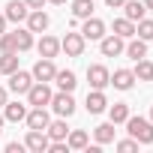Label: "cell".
Listing matches in <instances>:
<instances>
[{"label": "cell", "mask_w": 153, "mask_h": 153, "mask_svg": "<svg viewBox=\"0 0 153 153\" xmlns=\"http://www.w3.org/2000/svg\"><path fill=\"white\" fill-rule=\"evenodd\" d=\"M126 132L138 141V144H153V123L147 117H126Z\"/></svg>", "instance_id": "obj_1"}, {"label": "cell", "mask_w": 153, "mask_h": 153, "mask_svg": "<svg viewBox=\"0 0 153 153\" xmlns=\"http://www.w3.org/2000/svg\"><path fill=\"white\" fill-rule=\"evenodd\" d=\"M24 96H27V105H30V108H48V102H51L54 93H51L48 81H33Z\"/></svg>", "instance_id": "obj_2"}, {"label": "cell", "mask_w": 153, "mask_h": 153, "mask_svg": "<svg viewBox=\"0 0 153 153\" xmlns=\"http://www.w3.org/2000/svg\"><path fill=\"white\" fill-rule=\"evenodd\" d=\"M87 48V39L81 36V30H72L60 39V51H66V57H81Z\"/></svg>", "instance_id": "obj_3"}, {"label": "cell", "mask_w": 153, "mask_h": 153, "mask_svg": "<svg viewBox=\"0 0 153 153\" xmlns=\"http://www.w3.org/2000/svg\"><path fill=\"white\" fill-rule=\"evenodd\" d=\"M123 48H126V39L117 36V33H105V36L99 39V51H102V57H120Z\"/></svg>", "instance_id": "obj_4"}, {"label": "cell", "mask_w": 153, "mask_h": 153, "mask_svg": "<svg viewBox=\"0 0 153 153\" xmlns=\"http://www.w3.org/2000/svg\"><path fill=\"white\" fill-rule=\"evenodd\" d=\"M30 75H33V81H54V75H57V66H54V60L51 57H39L36 63H33V69H30Z\"/></svg>", "instance_id": "obj_5"}, {"label": "cell", "mask_w": 153, "mask_h": 153, "mask_svg": "<svg viewBox=\"0 0 153 153\" xmlns=\"http://www.w3.org/2000/svg\"><path fill=\"white\" fill-rule=\"evenodd\" d=\"M48 105H51L54 114H60V117H72V114H75V99H72V93H66V90L54 93Z\"/></svg>", "instance_id": "obj_6"}, {"label": "cell", "mask_w": 153, "mask_h": 153, "mask_svg": "<svg viewBox=\"0 0 153 153\" xmlns=\"http://www.w3.org/2000/svg\"><path fill=\"white\" fill-rule=\"evenodd\" d=\"M48 144H51V138H48L45 129H27V138H24V147H27V150H33V153H45Z\"/></svg>", "instance_id": "obj_7"}, {"label": "cell", "mask_w": 153, "mask_h": 153, "mask_svg": "<svg viewBox=\"0 0 153 153\" xmlns=\"http://www.w3.org/2000/svg\"><path fill=\"white\" fill-rule=\"evenodd\" d=\"M108 78H111L108 66H102V63L87 66V81H90V87H93V90H105V87H108Z\"/></svg>", "instance_id": "obj_8"}, {"label": "cell", "mask_w": 153, "mask_h": 153, "mask_svg": "<svg viewBox=\"0 0 153 153\" xmlns=\"http://www.w3.org/2000/svg\"><path fill=\"white\" fill-rule=\"evenodd\" d=\"M81 36L87 39V42H99L102 36H105V21L102 18H84V24H81Z\"/></svg>", "instance_id": "obj_9"}, {"label": "cell", "mask_w": 153, "mask_h": 153, "mask_svg": "<svg viewBox=\"0 0 153 153\" xmlns=\"http://www.w3.org/2000/svg\"><path fill=\"white\" fill-rule=\"evenodd\" d=\"M24 21H27V30H30V33H45V30H48V24H51L48 12H42V9H30Z\"/></svg>", "instance_id": "obj_10"}, {"label": "cell", "mask_w": 153, "mask_h": 153, "mask_svg": "<svg viewBox=\"0 0 153 153\" xmlns=\"http://www.w3.org/2000/svg\"><path fill=\"white\" fill-rule=\"evenodd\" d=\"M30 84H33V75H30V72H24V69H15V72L9 75V90H12V93H18V96H21V93H27V90H30Z\"/></svg>", "instance_id": "obj_11"}, {"label": "cell", "mask_w": 153, "mask_h": 153, "mask_svg": "<svg viewBox=\"0 0 153 153\" xmlns=\"http://www.w3.org/2000/svg\"><path fill=\"white\" fill-rule=\"evenodd\" d=\"M24 123H27V129H45L51 123V114H48V108H27Z\"/></svg>", "instance_id": "obj_12"}, {"label": "cell", "mask_w": 153, "mask_h": 153, "mask_svg": "<svg viewBox=\"0 0 153 153\" xmlns=\"http://www.w3.org/2000/svg\"><path fill=\"white\" fill-rule=\"evenodd\" d=\"M108 84L117 87V90H132V84H135V72H132V69H114V75L108 78Z\"/></svg>", "instance_id": "obj_13"}, {"label": "cell", "mask_w": 153, "mask_h": 153, "mask_svg": "<svg viewBox=\"0 0 153 153\" xmlns=\"http://www.w3.org/2000/svg\"><path fill=\"white\" fill-rule=\"evenodd\" d=\"M27 3H24V0H9V3H6V21H12V24H21L24 18H27Z\"/></svg>", "instance_id": "obj_14"}, {"label": "cell", "mask_w": 153, "mask_h": 153, "mask_svg": "<svg viewBox=\"0 0 153 153\" xmlns=\"http://www.w3.org/2000/svg\"><path fill=\"white\" fill-rule=\"evenodd\" d=\"M120 9H123V18H129V21H141V18L147 15L144 0H126V3H123Z\"/></svg>", "instance_id": "obj_15"}, {"label": "cell", "mask_w": 153, "mask_h": 153, "mask_svg": "<svg viewBox=\"0 0 153 153\" xmlns=\"http://www.w3.org/2000/svg\"><path fill=\"white\" fill-rule=\"evenodd\" d=\"M54 84H57L60 90L72 93L75 87H78V78H75V72H72V69H57V75H54Z\"/></svg>", "instance_id": "obj_16"}, {"label": "cell", "mask_w": 153, "mask_h": 153, "mask_svg": "<svg viewBox=\"0 0 153 153\" xmlns=\"http://www.w3.org/2000/svg\"><path fill=\"white\" fill-rule=\"evenodd\" d=\"M36 51H39V57H57L60 54V39L57 36H42L39 39V45H36Z\"/></svg>", "instance_id": "obj_17"}, {"label": "cell", "mask_w": 153, "mask_h": 153, "mask_svg": "<svg viewBox=\"0 0 153 153\" xmlns=\"http://www.w3.org/2000/svg\"><path fill=\"white\" fill-rule=\"evenodd\" d=\"M123 54H126L129 60H141V57H147V42H144V39H138V36H132V39H126Z\"/></svg>", "instance_id": "obj_18"}, {"label": "cell", "mask_w": 153, "mask_h": 153, "mask_svg": "<svg viewBox=\"0 0 153 153\" xmlns=\"http://www.w3.org/2000/svg\"><path fill=\"white\" fill-rule=\"evenodd\" d=\"M84 108H87L90 114H102V111L108 108V99H105V93H102V90H90V93H87V102H84Z\"/></svg>", "instance_id": "obj_19"}, {"label": "cell", "mask_w": 153, "mask_h": 153, "mask_svg": "<svg viewBox=\"0 0 153 153\" xmlns=\"http://www.w3.org/2000/svg\"><path fill=\"white\" fill-rule=\"evenodd\" d=\"M3 117H6L9 123H21V120L27 117V105H24V102H6V105H3Z\"/></svg>", "instance_id": "obj_20"}, {"label": "cell", "mask_w": 153, "mask_h": 153, "mask_svg": "<svg viewBox=\"0 0 153 153\" xmlns=\"http://www.w3.org/2000/svg\"><path fill=\"white\" fill-rule=\"evenodd\" d=\"M114 132H117V129H114V123L108 120V123H99V126L93 129V138H96L99 147H102V144H114Z\"/></svg>", "instance_id": "obj_21"}, {"label": "cell", "mask_w": 153, "mask_h": 153, "mask_svg": "<svg viewBox=\"0 0 153 153\" xmlns=\"http://www.w3.org/2000/svg\"><path fill=\"white\" fill-rule=\"evenodd\" d=\"M66 144H69V150H84V147L90 144V135H87L84 129H69Z\"/></svg>", "instance_id": "obj_22"}, {"label": "cell", "mask_w": 153, "mask_h": 153, "mask_svg": "<svg viewBox=\"0 0 153 153\" xmlns=\"http://www.w3.org/2000/svg\"><path fill=\"white\" fill-rule=\"evenodd\" d=\"M105 111H108V120H111L114 126L126 123V117H129V105H126V102H114V105H108Z\"/></svg>", "instance_id": "obj_23"}, {"label": "cell", "mask_w": 153, "mask_h": 153, "mask_svg": "<svg viewBox=\"0 0 153 153\" xmlns=\"http://www.w3.org/2000/svg\"><path fill=\"white\" fill-rule=\"evenodd\" d=\"M45 132H48V138H51V141H66L69 126H66V120L60 117V120H51V123L45 126Z\"/></svg>", "instance_id": "obj_24"}, {"label": "cell", "mask_w": 153, "mask_h": 153, "mask_svg": "<svg viewBox=\"0 0 153 153\" xmlns=\"http://www.w3.org/2000/svg\"><path fill=\"white\" fill-rule=\"evenodd\" d=\"M18 69V51H0V75H12Z\"/></svg>", "instance_id": "obj_25"}, {"label": "cell", "mask_w": 153, "mask_h": 153, "mask_svg": "<svg viewBox=\"0 0 153 153\" xmlns=\"http://www.w3.org/2000/svg\"><path fill=\"white\" fill-rule=\"evenodd\" d=\"M135 81H153V60H147V57H141V60H135Z\"/></svg>", "instance_id": "obj_26"}, {"label": "cell", "mask_w": 153, "mask_h": 153, "mask_svg": "<svg viewBox=\"0 0 153 153\" xmlns=\"http://www.w3.org/2000/svg\"><path fill=\"white\" fill-rule=\"evenodd\" d=\"M90 15H93V0H72V18L84 21Z\"/></svg>", "instance_id": "obj_27"}, {"label": "cell", "mask_w": 153, "mask_h": 153, "mask_svg": "<svg viewBox=\"0 0 153 153\" xmlns=\"http://www.w3.org/2000/svg\"><path fill=\"white\" fill-rule=\"evenodd\" d=\"M12 33H15V45H18V54L33 48V33H30L27 27H18V30H12Z\"/></svg>", "instance_id": "obj_28"}, {"label": "cell", "mask_w": 153, "mask_h": 153, "mask_svg": "<svg viewBox=\"0 0 153 153\" xmlns=\"http://www.w3.org/2000/svg\"><path fill=\"white\" fill-rule=\"evenodd\" d=\"M114 33L123 36V39H132V36H135V21H129V18H114Z\"/></svg>", "instance_id": "obj_29"}, {"label": "cell", "mask_w": 153, "mask_h": 153, "mask_svg": "<svg viewBox=\"0 0 153 153\" xmlns=\"http://www.w3.org/2000/svg\"><path fill=\"white\" fill-rule=\"evenodd\" d=\"M135 36L144 39V42H150V39H153V18H141V21H135Z\"/></svg>", "instance_id": "obj_30"}, {"label": "cell", "mask_w": 153, "mask_h": 153, "mask_svg": "<svg viewBox=\"0 0 153 153\" xmlns=\"http://www.w3.org/2000/svg\"><path fill=\"white\" fill-rule=\"evenodd\" d=\"M0 51H18L15 33H0Z\"/></svg>", "instance_id": "obj_31"}, {"label": "cell", "mask_w": 153, "mask_h": 153, "mask_svg": "<svg viewBox=\"0 0 153 153\" xmlns=\"http://www.w3.org/2000/svg\"><path fill=\"white\" fill-rule=\"evenodd\" d=\"M114 147H117L120 153H132V150H138V141H135V138H123V141H117Z\"/></svg>", "instance_id": "obj_32"}, {"label": "cell", "mask_w": 153, "mask_h": 153, "mask_svg": "<svg viewBox=\"0 0 153 153\" xmlns=\"http://www.w3.org/2000/svg\"><path fill=\"white\" fill-rule=\"evenodd\" d=\"M24 150V144H18V141H9L6 144V153H21Z\"/></svg>", "instance_id": "obj_33"}, {"label": "cell", "mask_w": 153, "mask_h": 153, "mask_svg": "<svg viewBox=\"0 0 153 153\" xmlns=\"http://www.w3.org/2000/svg\"><path fill=\"white\" fill-rule=\"evenodd\" d=\"M24 3H27V9H42L48 0H24Z\"/></svg>", "instance_id": "obj_34"}, {"label": "cell", "mask_w": 153, "mask_h": 153, "mask_svg": "<svg viewBox=\"0 0 153 153\" xmlns=\"http://www.w3.org/2000/svg\"><path fill=\"white\" fill-rule=\"evenodd\" d=\"M6 102H9V93H6V87H0V108H3Z\"/></svg>", "instance_id": "obj_35"}, {"label": "cell", "mask_w": 153, "mask_h": 153, "mask_svg": "<svg viewBox=\"0 0 153 153\" xmlns=\"http://www.w3.org/2000/svg\"><path fill=\"white\" fill-rule=\"evenodd\" d=\"M123 3H126V0H105V6H111V9H120Z\"/></svg>", "instance_id": "obj_36"}, {"label": "cell", "mask_w": 153, "mask_h": 153, "mask_svg": "<svg viewBox=\"0 0 153 153\" xmlns=\"http://www.w3.org/2000/svg\"><path fill=\"white\" fill-rule=\"evenodd\" d=\"M6 24H9V21H6V15H0V33H6Z\"/></svg>", "instance_id": "obj_37"}, {"label": "cell", "mask_w": 153, "mask_h": 153, "mask_svg": "<svg viewBox=\"0 0 153 153\" xmlns=\"http://www.w3.org/2000/svg\"><path fill=\"white\" fill-rule=\"evenodd\" d=\"M144 6H147V12H153V0H144Z\"/></svg>", "instance_id": "obj_38"}, {"label": "cell", "mask_w": 153, "mask_h": 153, "mask_svg": "<svg viewBox=\"0 0 153 153\" xmlns=\"http://www.w3.org/2000/svg\"><path fill=\"white\" fill-rule=\"evenodd\" d=\"M48 3H57V6H60V3H66V0H48Z\"/></svg>", "instance_id": "obj_39"}, {"label": "cell", "mask_w": 153, "mask_h": 153, "mask_svg": "<svg viewBox=\"0 0 153 153\" xmlns=\"http://www.w3.org/2000/svg\"><path fill=\"white\" fill-rule=\"evenodd\" d=\"M150 123H153V105H150Z\"/></svg>", "instance_id": "obj_40"}]
</instances>
